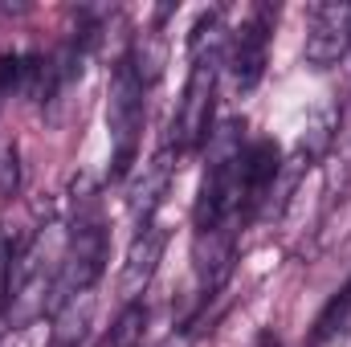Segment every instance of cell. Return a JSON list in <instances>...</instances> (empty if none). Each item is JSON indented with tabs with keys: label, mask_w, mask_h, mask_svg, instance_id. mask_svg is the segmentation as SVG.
<instances>
[{
	"label": "cell",
	"mask_w": 351,
	"mask_h": 347,
	"mask_svg": "<svg viewBox=\"0 0 351 347\" xmlns=\"http://www.w3.org/2000/svg\"><path fill=\"white\" fill-rule=\"evenodd\" d=\"M188 49H192V70H188V86L184 98L172 115V139H168V152H192L200 143H208V119H213V90H217V74H221V29H217V12L200 16L192 37H188Z\"/></svg>",
	"instance_id": "6da1fadb"
},
{
	"label": "cell",
	"mask_w": 351,
	"mask_h": 347,
	"mask_svg": "<svg viewBox=\"0 0 351 347\" xmlns=\"http://www.w3.org/2000/svg\"><path fill=\"white\" fill-rule=\"evenodd\" d=\"M143 82L135 74V66L123 58L110 74L106 90V131H110V176L123 180L135 164L139 152V131H143Z\"/></svg>",
	"instance_id": "7a4b0ae2"
},
{
	"label": "cell",
	"mask_w": 351,
	"mask_h": 347,
	"mask_svg": "<svg viewBox=\"0 0 351 347\" xmlns=\"http://www.w3.org/2000/svg\"><path fill=\"white\" fill-rule=\"evenodd\" d=\"M102 261H106V237L98 225H82L74 233V241L66 246V258H62V270L53 278V294H49V311H62L70 307L74 298H82L94 278L102 274Z\"/></svg>",
	"instance_id": "3957f363"
},
{
	"label": "cell",
	"mask_w": 351,
	"mask_h": 347,
	"mask_svg": "<svg viewBox=\"0 0 351 347\" xmlns=\"http://www.w3.org/2000/svg\"><path fill=\"white\" fill-rule=\"evenodd\" d=\"M306 62L319 70L339 66L351 53V4L348 0H323L311 4L306 12V45H302Z\"/></svg>",
	"instance_id": "277c9868"
},
{
	"label": "cell",
	"mask_w": 351,
	"mask_h": 347,
	"mask_svg": "<svg viewBox=\"0 0 351 347\" xmlns=\"http://www.w3.org/2000/svg\"><path fill=\"white\" fill-rule=\"evenodd\" d=\"M269 21H274L269 8H254L250 21L233 33V45H229V82H233L237 94H250L262 82L265 58H269Z\"/></svg>",
	"instance_id": "5b68a950"
},
{
	"label": "cell",
	"mask_w": 351,
	"mask_h": 347,
	"mask_svg": "<svg viewBox=\"0 0 351 347\" xmlns=\"http://www.w3.org/2000/svg\"><path fill=\"white\" fill-rule=\"evenodd\" d=\"M233 258H237V229L221 225V229H196L192 241V270L204 294H217L229 274H233Z\"/></svg>",
	"instance_id": "8992f818"
},
{
	"label": "cell",
	"mask_w": 351,
	"mask_h": 347,
	"mask_svg": "<svg viewBox=\"0 0 351 347\" xmlns=\"http://www.w3.org/2000/svg\"><path fill=\"white\" fill-rule=\"evenodd\" d=\"M164 246H168V233H164L160 225H143V229L135 233L131 254H127V265H123V278H119L123 298L135 302V298L143 294V286L152 282L156 265H160V258H164Z\"/></svg>",
	"instance_id": "52a82bcc"
},
{
	"label": "cell",
	"mask_w": 351,
	"mask_h": 347,
	"mask_svg": "<svg viewBox=\"0 0 351 347\" xmlns=\"http://www.w3.org/2000/svg\"><path fill=\"white\" fill-rule=\"evenodd\" d=\"M282 172V147L274 139H258L241 152V176H245V192H250V204L262 200V192L278 180Z\"/></svg>",
	"instance_id": "ba28073f"
},
{
	"label": "cell",
	"mask_w": 351,
	"mask_h": 347,
	"mask_svg": "<svg viewBox=\"0 0 351 347\" xmlns=\"http://www.w3.org/2000/svg\"><path fill=\"white\" fill-rule=\"evenodd\" d=\"M168 176H172V152L164 147V152L143 168V180L131 188V217L139 221V229H143L147 213L160 204V196H164V188H168Z\"/></svg>",
	"instance_id": "9c48e42d"
},
{
	"label": "cell",
	"mask_w": 351,
	"mask_h": 347,
	"mask_svg": "<svg viewBox=\"0 0 351 347\" xmlns=\"http://www.w3.org/2000/svg\"><path fill=\"white\" fill-rule=\"evenodd\" d=\"M343 331H351V278H348V286H339L331 294V302L319 311L315 331H311V344H327V339H335Z\"/></svg>",
	"instance_id": "30bf717a"
},
{
	"label": "cell",
	"mask_w": 351,
	"mask_h": 347,
	"mask_svg": "<svg viewBox=\"0 0 351 347\" xmlns=\"http://www.w3.org/2000/svg\"><path fill=\"white\" fill-rule=\"evenodd\" d=\"M143 323H147V307L135 298V302H127V311L119 315V323L110 327V335H106V347H139L143 344Z\"/></svg>",
	"instance_id": "8fae6325"
},
{
	"label": "cell",
	"mask_w": 351,
	"mask_h": 347,
	"mask_svg": "<svg viewBox=\"0 0 351 347\" xmlns=\"http://www.w3.org/2000/svg\"><path fill=\"white\" fill-rule=\"evenodd\" d=\"M21 188V164H16V143H0V200L16 196Z\"/></svg>",
	"instance_id": "7c38bea8"
},
{
	"label": "cell",
	"mask_w": 351,
	"mask_h": 347,
	"mask_svg": "<svg viewBox=\"0 0 351 347\" xmlns=\"http://www.w3.org/2000/svg\"><path fill=\"white\" fill-rule=\"evenodd\" d=\"M21 78H25V58L21 53H0V90H21Z\"/></svg>",
	"instance_id": "4fadbf2b"
}]
</instances>
